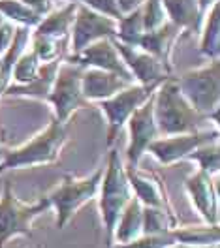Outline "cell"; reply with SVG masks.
Here are the masks:
<instances>
[{
    "label": "cell",
    "mask_w": 220,
    "mask_h": 248,
    "mask_svg": "<svg viewBox=\"0 0 220 248\" xmlns=\"http://www.w3.org/2000/svg\"><path fill=\"white\" fill-rule=\"evenodd\" d=\"M219 141V128L215 126L213 130H198L192 134H177V136H166L157 138L147 151L157 158L162 166H172L179 160L189 158L190 153H194L198 147Z\"/></svg>",
    "instance_id": "obj_9"
},
{
    "label": "cell",
    "mask_w": 220,
    "mask_h": 248,
    "mask_svg": "<svg viewBox=\"0 0 220 248\" xmlns=\"http://www.w3.org/2000/svg\"><path fill=\"white\" fill-rule=\"evenodd\" d=\"M181 29L175 27L173 23H166L160 29L151 32H143L141 38L138 40V46L141 51L153 55L155 59L162 62L170 72H172V53H173V44L179 40L181 36Z\"/></svg>",
    "instance_id": "obj_17"
},
{
    "label": "cell",
    "mask_w": 220,
    "mask_h": 248,
    "mask_svg": "<svg viewBox=\"0 0 220 248\" xmlns=\"http://www.w3.org/2000/svg\"><path fill=\"white\" fill-rule=\"evenodd\" d=\"M2 155H4V153H2V140H0V160H2Z\"/></svg>",
    "instance_id": "obj_37"
},
{
    "label": "cell",
    "mask_w": 220,
    "mask_h": 248,
    "mask_svg": "<svg viewBox=\"0 0 220 248\" xmlns=\"http://www.w3.org/2000/svg\"><path fill=\"white\" fill-rule=\"evenodd\" d=\"M160 83L153 85H141V83H132L126 89L113 94L108 100H102L98 108L104 111L108 119V145H113L117 136L123 132L128 119L134 115V111L143 106L158 89Z\"/></svg>",
    "instance_id": "obj_7"
},
{
    "label": "cell",
    "mask_w": 220,
    "mask_h": 248,
    "mask_svg": "<svg viewBox=\"0 0 220 248\" xmlns=\"http://www.w3.org/2000/svg\"><path fill=\"white\" fill-rule=\"evenodd\" d=\"M64 61L78 64L81 68L106 70V72H111V74H117L119 78L126 79L130 83H136L134 76L126 68L121 53L117 51V47L113 44V38H102V40H98L94 44L87 46L85 49H81L76 55H68Z\"/></svg>",
    "instance_id": "obj_12"
},
{
    "label": "cell",
    "mask_w": 220,
    "mask_h": 248,
    "mask_svg": "<svg viewBox=\"0 0 220 248\" xmlns=\"http://www.w3.org/2000/svg\"><path fill=\"white\" fill-rule=\"evenodd\" d=\"M51 209V202L46 196L36 203L19 202L12 190L10 181L4 183V194L0 200V248L17 235L32 237V222L42 213Z\"/></svg>",
    "instance_id": "obj_6"
},
{
    "label": "cell",
    "mask_w": 220,
    "mask_h": 248,
    "mask_svg": "<svg viewBox=\"0 0 220 248\" xmlns=\"http://www.w3.org/2000/svg\"><path fill=\"white\" fill-rule=\"evenodd\" d=\"M0 16L4 17V21H10L14 25L27 27V29H36L44 19L36 12H32L21 0H0Z\"/></svg>",
    "instance_id": "obj_24"
},
{
    "label": "cell",
    "mask_w": 220,
    "mask_h": 248,
    "mask_svg": "<svg viewBox=\"0 0 220 248\" xmlns=\"http://www.w3.org/2000/svg\"><path fill=\"white\" fill-rule=\"evenodd\" d=\"M31 40L32 51H34V55L38 57V61L42 62V64L53 62L57 61V59H64V40L53 38V36H47V34H40V32L36 31L31 34Z\"/></svg>",
    "instance_id": "obj_26"
},
{
    "label": "cell",
    "mask_w": 220,
    "mask_h": 248,
    "mask_svg": "<svg viewBox=\"0 0 220 248\" xmlns=\"http://www.w3.org/2000/svg\"><path fill=\"white\" fill-rule=\"evenodd\" d=\"M155 121L160 134L177 136L198 132L202 123L209 119L190 106L177 85V78L170 76L155 91Z\"/></svg>",
    "instance_id": "obj_1"
},
{
    "label": "cell",
    "mask_w": 220,
    "mask_h": 248,
    "mask_svg": "<svg viewBox=\"0 0 220 248\" xmlns=\"http://www.w3.org/2000/svg\"><path fill=\"white\" fill-rule=\"evenodd\" d=\"M81 76H83V68L68 61L61 62L57 70L51 93L46 102L53 106L55 119L61 123H68L78 109L89 106L81 91Z\"/></svg>",
    "instance_id": "obj_8"
},
{
    "label": "cell",
    "mask_w": 220,
    "mask_h": 248,
    "mask_svg": "<svg viewBox=\"0 0 220 248\" xmlns=\"http://www.w3.org/2000/svg\"><path fill=\"white\" fill-rule=\"evenodd\" d=\"M185 190L205 224L219 226V188L213 175L198 170L185 181Z\"/></svg>",
    "instance_id": "obj_13"
},
{
    "label": "cell",
    "mask_w": 220,
    "mask_h": 248,
    "mask_svg": "<svg viewBox=\"0 0 220 248\" xmlns=\"http://www.w3.org/2000/svg\"><path fill=\"white\" fill-rule=\"evenodd\" d=\"M205 16L204 31H202V42H200V53L209 61L219 59L220 55V4H213Z\"/></svg>",
    "instance_id": "obj_22"
},
{
    "label": "cell",
    "mask_w": 220,
    "mask_h": 248,
    "mask_svg": "<svg viewBox=\"0 0 220 248\" xmlns=\"http://www.w3.org/2000/svg\"><path fill=\"white\" fill-rule=\"evenodd\" d=\"M143 2H145V0H117L119 10H121V14H123V16L132 14L134 10H140V8L143 6Z\"/></svg>",
    "instance_id": "obj_34"
},
{
    "label": "cell",
    "mask_w": 220,
    "mask_h": 248,
    "mask_svg": "<svg viewBox=\"0 0 220 248\" xmlns=\"http://www.w3.org/2000/svg\"><path fill=\"white\" fill-rule=\"evenodd\" d=\"M42 62L38 61V57L34 55V51H23L16 61L14 72H12V79L16 81V85H27L32 79L38 76Z\"/></svg>",
    "instance_id": "obj_28"
},
{
    "label": "cell",
    "mask_w": 220,
    "mask_h": 248,
    "mask_svg": "<svg viewBox=\"0 0 220 248\" xmlns=\"http://www.w3.org/2000/svg\"><path fill=\"white\" fill-rule=\"evenodd\" d=\"M64 59H57L53 62H46L40 66L38 76L32 79L27 85H8V89L4 91L6 96H27V98H38V100H47L53 81L57 76V70L61 66Z\"/></svg>",
    "instance_id": "obj_18"
},
{
    "label": "cell",
    "mask_w": 220,
    "mask_h": 248,
    "mask_svg": "<svg viewBox=\"0 0 220 248\" xmlns=\"http://www.w3.org/2000/svg\"><path fill=\"white\" fill-rule=\"evenodd\" d=\"M140 235H143V205L138 198H132L115 224L113 239L117 241V245H121L134 241Z\"/></svg>",
    "instance_id": "obj_20"
},
{
    "label": "cell",
    "mask_w": 220,
    "mask_h": 248,
    "mask_svg": "<svg viewBox=\"0 0 220 248\" xmlns=\"http://www.w3.org/2000/svg\"><path fill=\"white\" fill-rule=\"evenodd\" d=\"M113 44L117 47V51L121 53L126 68L134 76V81H138L141 85H153V83H162L164 79L170 78L172 72L153 55L141 51L140 47L126 46L115 38H113Z\"/></svg>",
    "instance_id": "obj_14"
},
{
    "label": "cell",
    "mask_w": 220,
    "mask_h": 248,
    "mask_svg": "<svg viewBox=\"0 0 220 248\" xmlns=\"http://www.w3.org/2000/svg\"><path fill=\"white\" fill-rule=\"evenodd\" d=\"M66 141H68V123H61V121L53 119L44 132L36 134L23 147L2 155L0 173L8 170L53 164L59 160Z\"/></svg>",
    "instance_id": "obj_2"
},
{
    "label": "cell",
    "mask_w": 220,
    "mask_h": 248,
    "mask_svg": "<svg viewBox=\"0 0 220 248\" xmlns=\"http://www.w3.org/2000/svg\"><path fill=\"white\" fill-rule=\"evenodd\" d=\"M2 21H4V17H2V16H0V23H2Z\"/></svg>",
    "instance_id": "obj_38"
},
{
    "label": "cell",
    "mask_w": 220,
    "mask_h": 248,
    "mask_svg": "<svg viewBox=\"0 0 220 248\" xmlns=\"http://www.w3.org/2000/svg\"><path fill=\"white\" fill-rule=\"evenodd\" d=\"M177 85L189 104L207 119L217 121L220 106V61L213 59L198 70L185 72Z\"/></svg>",
    "instance_id": "obj_4"
},
{
    "label": "cell",
    "mask_w": 220,
    "mask_h": 248,
    "mask_svg": "<svg viewBox=\"0 0 220 248\" xmlns=\"http://www.w3.org/2000/svg\"><path fill=\"white\" fill-rule=\"evenodd\" d=\"M172 245H175L172 232L170 233H158V235H140L134 241L128 243H121L110 248H170Z\"/></svg>",
    "instance_id": "obj_30"
},
{
    "label": "cell",
    "mask_w": 220,
    "mask_h": 248,
    "mask_svg": "<svg viewBox=\"0 0 220 248\" xmlns=\"http://www.w3.org/2000/svg\"><path fill=\"white\" fill-rule=\"evenodd\" d=\"M141 21L145 32L157 31L162 25L168 23V16H166V10L162 6V0H145L143 2Z\"/></svg>",
    "instance_id": "obj_29"
},
{
    "label": "cell",
    "mask_w": 220,
    "mask_h": 248,
    "mask_svg": "<svg viewBox=\"0 0 220 248\" xmlns=\"http://www.w3.org/2000/svg\"><path fill=\"white\" fill-rule=\"evenodd\" d=\"M100 215H102V222L108 233V243L113 241V230L115 224L121 217L123 209H125L128 202L134 198V192L130 188L128 177H126L125 164L119 158V151L111 149L108 155V162L104 168V177L100 181Z\"/></svg>",
    "instance_id": "obj_3"
},
{
    "label": "cell",
    "mask_w": 220,
    "mask_h": 248,
    "mask_svg": "<svg viewBox=\"0 0 220 248\" xmlns=\"http://www.w3.org/2000/svg\"><path fill=\"white\" fill-rule=\"evenodd\" d=\"M70 34H72L70 49H72V55H76L81 49H85L87 46L94 44L102 38H115L117 21L108 16H102L94 10H91L89 6H85L83 2H79Z\"/></svg>",
    "instance_id": "obj_11"
},
{
    "label": "cell",
    "mask_w": 220,
    "mask_h": 248,
    "mask_svg": "<svg viewBox=\"0 0 220 248\" xmlns=\"http://www.w3.org/2000/svg\"><path fill=\"white\" fill-rule=\"evenodd\" d=\"M23 4H27L32 12H36L40 17H46L53 12V0H21Z\"/></svg>",
    "instance_id": "obj_33"
},
{
    "label": "cell",
    "mask_w": 220,
    "mask_h": 248,
    "mask_svg": "<svg viewBox=\"0 0 220 248\" xmlns=\"http://www.w3.org/2000/svg\"><path fill=\"white\" fill-rule=\"evenodd\" d=\"M78 4L79 0H70L63 8L53 10L51 14H47V16L40 21V25L34 31L40 32V34L53 36V38H59V40H66L68 34H70V29H72L74 17H76Z\"/></svg>",
    "instance_id": "obj_21"
},
{
    "label": "cell",
    "mask_w": 220,
    "mask_h": 248,
    "mask_svg": "<svg viewBox=\"0 0 220 248\" xmlns=\"http://www.w3.org/2000/svg\"><path fill=\"white\" fill-rule=\"evenodd\" d=\"M172 235L175 243L192 247H217L219 245V226H196V228H173Z\"/></svg>",
    "instance_id": "obj_23"
},
{
    "label": "cell",
    "mask_w": 220,
    "mask_h": 248,
    "mask_svg": "<svg viewBox=\"0 0 220 248\" xmlns=\"http://www.w3.org/2000/svg\"><path fill=\"white\" fill-rule=\"evenodd\" d=\"M128 85H132V83L119 78L117 74H111V72H106V70H98V68H83L81 91H83V96H85V100L89 104L108 100L113 94L126 89Z\"/></svg>",
    "instance_id": "obj_16"
},
{
    "label": "cell",
    "mask_w": 220,
    "mask_h": 248,
    "mask_svg": "<svg viewBox=\"0 0 220 248\" xmlns=\"http://www.w3.org/2000/svg\"><path fill=\"white\" fill-rule=\"evenodd\" d=\"M173 228H177V217L173 215V211L143 207V233L145 235L170 233Z\"/></svg>",
    "instance_id": "obj_25"
},
{
    "label": "cell",
    "mask_w": 220,
    "mask_h": 248,
    "mask_svg": "<svg viewBox=\"0 0 220 248\" xmlns=\"http://www.w3.org/2000/svg\"><path fill=\"white\" fill-rule=\"evenodd\" d=\"M125 170L130 188L134 192V198H138L143 207H157V209L173 211L170 200H168L166 185L157 173H145L138 168H128V166H125Z\"/></svg>",
    "instance_id": "obj_15"
},
{
    "label": "cell",
    "mask_w": 220,
    "mask_h": 248,
    "mask_svg": "<svg viewBox=\"0 0 220 248\" xmlns=\"http://www.w3.org/2000/svg\"><path fill=\"white\" fill-rule=\"evenodd\" d=\"M102 177H104V168H98L91 177H83V179L64 175L63 183L47 196L51 207L57 211V228L59 230H63L70 222V218L74 217L85 203L94 200Z\"/></svg>",
    "instance_id": "obj_5"
},
{
    "label": "cell",
    "mask_w": 220,
    "mask_h": 248,
    "mask_svg": "<svg viewBox=\"0 0 220 248\" xmlns=\"http://www.w3.org/2000/svg\"><path fill=\"white\" fill-rule=\"evenodd\" d=\"M217 2H219V0H198L200 12H202V14H205V12H207V10H209L213 4H217Z\"/></svg>",
    "instance_id": "obj_35"
},
{
    "label": "cell",
    "mask_w": 220,
    "mask_h": 248,
    "mask_svg": "<svg viewBox=\"0 0 220 248\" xmlns=\"http://www.w3.org/2000/svg\"><path fill=\"white\" fill-rule=\"evenodd\" d=\"M219 247V245H217ZM217 247H192V245H183V243H175L170 248H217Z\"/></svg>",
    "instance_id": "obj_36"
},
{
    "label": "cell",
    "mask_w": 220,
    "mask_h": 248,
    "mask_svg": "<svg viewBox=\"0 0 220 248\" xmlns=\"http://www.w3.org/2000/svg\"><path fill=\"white\" fill-rule=\"evenodd\" d=\"M130 141L126 147V166L138 168L141 156L147 153V147L158 138V126L155 121V94L134 111V115L128 119Z\"/></svg>",
    "instance_id": "obj_10"
},
{
    "label": "cell",
    "mask_w": 220,
    "mask_h": 248,
    "mask_svg": "<svg viewBox=\"0 0 220 248\" xmlns=\"http://www.w3.org/2000/svg\"><path fill=\"white\" fill-rule=\"evenodd\" d=\"M189 160H194L200 168L198 170L207 171L209 175H217L220 170V149H219V141H213V143H207L198 147L194 153L189 155Z\"/></svg>",
    "instance_id": "obj_27"
},
{
    "label": "cell",
    "mask_w": 220,
    "mask_h": 248,
    "mask_svg": "<svg viewBox=\"0 0 220 248\" xmlns=\"http://www.w3.org/2000/svg\"><path fill=\"white\" fill-rule=\"evenodd\" d=\"M168 21L185 32H200L202 17L198 0H162Z\"/></svg>",
    "instance_id": "obj_19"
},
{
    "label": "cell",
    "mask_w": 220,
    "mask_h": 248,
    "mask_svg": "<svg viewBox=\"0 0 220 248\" xmlns=\"http://www.w3.org/2000/svg\"><path fill=\"white\" fill-rule=\"evenodd\" d=\"M81 2H83L85 6H89L91 10H94V12L102 14V16L111 17V19H115V21H119V19L123 17L117 0H81Z\"/></svg>",
    "instance_id": "obj_31"
},
{
    "label": "cell",
    "mask_w": 220,
    "mask_h": 248,
    "mask_svg": "<svg viewBox=\"0 0 220 248\" xmlns=\"http://www.w3.org/2000/svg\"><path fill=\"white\" fill-rule=\"evenodd\" d=\"M16 29L17 27L14 23H10V21H2V23H0V55L6 53V49L14 42Z\"/></svg>",
    "instance_id": "obj_32"
}]
</instances>
